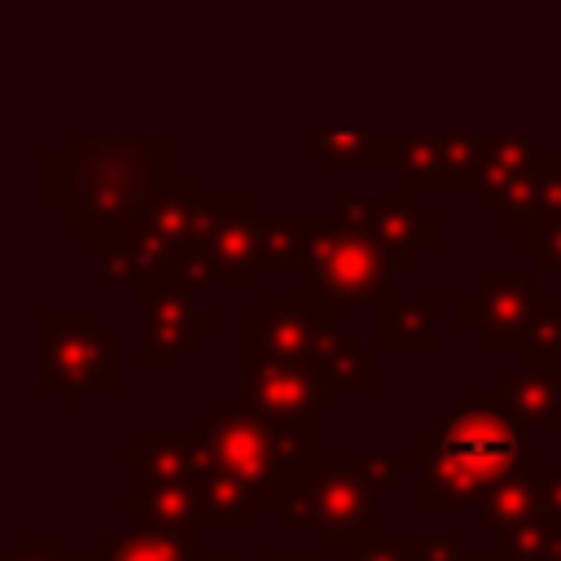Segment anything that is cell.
Instances as JSON below:
<instances>
[{"instance_id":"obj_15","label":"cell","mask_w":561,"mask_h":561,"mask_svg":"<svg viewBox=\"0 0 561 561\" xmlns=\"http://www.w3.org/2000/svg\"><path fill=\"white\" fill-rule=\"evenodd\" d=\"M491 136H399V184L421 188H478Z\"/></svg>"},{"instance_id":"obj_33","label":"cell","mask_w":561,"mask_h":561,"mask_svg":"<svg viewBox=\"0 0 561 561\" xmlns=\"http://www.w3.org/2000/svg\"><path fill=\"white\" fill-rule=\"evenodd\" d=\"M473 561H513V557H508V552H500V548H495V552H473Z\"/></svg>"},{"instance_id":"obj_8","label":"cell","mask_w":561,"mask_h":561,"mask_svg":"<svg viewBox=\"0 0 561 561\" xmlns=\"http://www.w3.org/2000/svg\"><path fill=\"white\" fill-rule=\"evenodd\" d=\"M193 430L206 438L215 465L259 491L267 508L320 460V430H285L232 408H202Z\"/></svg>"},{"instance_id":"obj_26","label":"cell","mask_w":561,"mask_h":561,"mask_svg":"<svg viewBox=\"0 0 561 561\" xmlns=\"http://www.w3.org/2000/svg\"><path fill=\"white\" fill-rule=\"evenodd\" d=\"M552 535H557V526H552L548 517H535V522H526L522 530L504 535V539H500V552H508L513 561H543L548 548H552Z\"/></svg>"},{"instance_id":"obj_6","label":"cell","mask_w":561,"mask_h":561,"mask_svg":"<svg viewBox=\"0 0 561 561\" xmlns=\"http://www.w3.org/2000/svg\"><path fill=\"white\" fill-rule=\"evenodd\" d=\"M381 486L368 473L364 451H320V460L276 500V530H316V548L324 557L342 552L368 526H377Z\"/></svg>"},{"instance_id":"obj_22","label":"cell","mask_w":561,"mask_h":561,"mask_svg":"<svg viewBox=\"0 0 561 561\" xmlns=\"http://www.w3.org/2000/svg\"><path fill=\"white\" fill-rule=\"evenodd\" d=\"M324 373L342 386V390H359V394H373L377 381H381V364L373 351H364L359 333L355 329H337L329 351H324Z\"/></svg>"},{"instance_id":"obj_14","label":"cell","mask_w":561,"mask_h":561,"mask_svg":"<svg viewBox=\"0 0 561 561\" xmlns=\"http://www.w3.org/2000/svg\"><path fill=\"white\" fill-rule=\"evenodd\" d=\"M342 215L355 219L359 228H368L399 263V272H416L425 254H434L443 245V219L434 210H421V202L408 188L394 193H342Z\"/></svg>"},{"instance_id":"obj_3","label":"cell","mask_w":561,"mask_h":561,"mask_svg":"<svg viewBox=\"0 0 561 561\" xmlns=\"http://www.w3.org/2000/svg\"><path fill=\"white\" fill-rule=\"evenodd\" d=\"M307 215H263L259 193H224V210L188 267V285L224 294H259L276 272H302L307 254Z\"/></svg>"},{"instance_id":"obj_2","label":"cell","mask_w":561,"mask_h":561,"mask_svg":"<svg viewBox=\"0 0 561 561\" xmlns=\"http://www.w3.org/2000/svg\"><path fill=\"white\" fill-rule=\"evenodd\" d=\"M517 469H543V460L504 412L495 386L460 390L456 408L438 412L434 425L416 434V508H482L491 486Z\"/></svg>"},{"instance_id":"obj_19","label":"cell","mask_w":561,"mask_h":561,"mask_svg":"<svg viewBox=\"0 0 561 561\" xmlns=\"http://www.w3.org/2000/svg\"><path fill=\"white\" fill-rule=\"evenodd\" d=\"M302 149L316 153L329 171H364V167H394L399 162V136H368V131H320L302 136Z\"/></svg>"},{"instance_id":"obj_9","label":"cell","mask_w":561,"mask_h":561,"mask_svg":"<svg viewBox=\"0 0 561 561\" xmlns=\"http://www.w3.org/2000/svg\"><path fill=\"white\" fill-rule=\"evenodd\" d=\"M123 386V337L96 311L39 316V390L57 394L61 412H79L83 394Z\"/></svg>"},{"instance_id":"obj_24","label":"cell","mask_w":561,"mask_h":561,"mask_svg":"<svg viewBox=\"0 0 561 561\" xmlns=\"http://www.w3.org/2000/svg\"><path fill=\"white\" fill-rule=\"evenodd\" d=\"M329 561H421V535L412 530H381L368 526L359 539H351Z\"/></svg>"},{"instance_id":"obj_21","label":"cell","mask_w":561,"mask_h":561,"mask_svg":"<svg viewBox=\"0 0 561 561\" xmlns=\"http://www.w3.org/2000/svg\"><path fill=\"white\" fill-rule=\"evenodd\" d=\"M96 548L105 561H193L202 552V535H171V530H101Z\"/></svg>"},{"instance_id":"obj_12","label":"cell","mask_w":561,"mask_h":561,"mask_svg":"<svg viewBox=\"0 0 561 561\" xmlns=\"http://www.w3.org/2000/svg\"><path fill=\"white\" fill-rule=\"evenodd\" d=\"M543 298H548V285L535 267L530 272H482L478 285L456 298V311H460L456 324L473 333L486 355L517 351Z\"/></svg>"},{"instance_id":"obj_32","label":"cell","mask_w":561,"mask_h":561,"mask_svg":"<svg viewBox=\"0 0 561 561\" xmlns=\"http://www.w3.org/2000/svg\"><path fill=\"white\" fill-rule=\"evenodd\" d=\"M61 561H105V552L101 548L96 552L92 548H70V552H61Z\"/></svg>"},{"instance_id":"obj_23","label":"cell","mask_w":561,"mask_h":561,"mask_svg":"<svg viewBox=\"0 0 561 561\" xmlns=\"http://www.w3.org/2000/svg\"><path fill=\"white\" fill-rule=\"evenodd\" d=\"M513 355H517V368H530V373L561 368V302H557V289H548V298L539 302V311L526 324Z\"/></svg>"},{"instance_id":"obj_5","label":"cell","mask_w":561,"mask_h":561,"mask_svg":"<svg viewBox=\"0 0 561 561\" xmlns=\"http://www.w3.org/2000/svg\"><path fill=\"white\" fill-rule=\"evenodd\" d=\"M202 460L206 438L197 430H145L136 447L118 456V469L131 478L118 508L136 517L140 530L202 535Z\"/></svg>"},{"instance_id":"obj_17","label":"cell","mask_w":561,"mask_h":561,"mask_svg":"<svg viewBox=\"0 0 561 561\" xmlns=\"http://www.w3.org/2000/svg\"><path fill=\"white\" fill-rule=\"evenodd\" d=\"M267 517H272L267 500L259 491H250L245 482H237L228 469H219L210 447H206V460H202V522H206V530L259 535Z\"/></svg>"},{"instance_id":"obj_30","label":"cell","mask_w":561,"mask_h":561,"mask_svg":"<svg viewBox=\"0 0 561 561\" xmlns=\"http://www.w3.org/2000/svg\"><path fill=\"white\" fill-rule=\"evenodd\" d=\"M259 561H329V557H324L320 548H311V552H302V548H289V552H280V548H263Z\"/></svg>"},{"instance_id":"obj_27","label":"cell","mask_w":561,"mask_h":561,"mask_svg":"<svg viewBox=\"0 0 561 561\" xmlns=\"http://www.w3.org/2000/svg\"><path fill=\"white\" fill-rule=\"evenodd\" d=\"M61 552L66 548L57 530H22L0 561H61Z\"/></svg>"},{"instance_id":"obj_18","label":"cell","mask_w":561,"mask_h":561,"mask_svg":"<svg viewBox=\"0 0 561 561\" xmlns=\"http://www.w3.org/2000/svg\"><path fill=\"white\" fill-rule=\"evenodd\" d=\"M495 394L522 434H561V368H504Z\"/></svg>"},{"instance_id":"obj_13","label":"cell","mask_w":561,"mask_h":561,"mask_svg":"<svg viewBox=\"0 0 561 561\" xmlns=\"http://www.w3.org/2000/svg\"><path fill=\"white\" fill-rule=\"evenodd\" d=\"M337 403H342V386L320 364L316 368L272 364V368L245 373L237 394V412L259 416L267 425H285V430H320V416L337 412Z\"/></svg>"},{"instance_id":"obj_31","label":"cell","mask_w":561,"mask_h":561,"mask_svg":"<svg viewBox=\"0 0 561 561\" xmlns=\"http://www.w3.org/2000/svg\"><path fill=\"white\" fill-rule=\"evenodd\" d=\"M193 561H241V552H232V548H202Z\"/></svg>"},{"instance_id":"obj_7","label":"cell","mask_w":561,"mask_h":561,"mask_svg":"<svg viewBox=\"0 0 561 561\" xmlns=\"http://www.w3.org/2000/svg\"><path fill=\"white\" fill-rule=\"evenodd\" d=\"M307 254L298 285L320 298L329 311L346 316L359 307H377L386 294H394L399 263L394 254L355 219L342 210L329 215H307Z\"/></svg>"},{"instance_id":"obj_1","label":"cell","mask_w":561,"mask_h":561,"mask_svg":"<svg viewBox=\"0 0 561 561\" xmlns=\"http://www.w3.org/2000/svg\"><path fill=\"white\" fill-rule=\"evenodd\" d=\"M175 162L171 136H66L44 153V210L101 254L118 245L171 184L162 171Z\"/></svg>"},{"instance_id":"obj_10","label":"cell","mask_w":561,"mask_h":561,"mask_svg":"<svg viewBox=\"0 0 561 561\" xmlns=\"http://www.w3.org/2000/svg\"><path fill=\"white\" fill-rule=\"evenodd\" d=\"M337 311H329L320 298L298 289H272L259 298L254 311H241L237 320V364L241 377L289 364V368H324V351L337 333Z\"/></svg>"},{"instance_id":"obj_25","label":"cell","mask_w":561,"mask_h":561,"mask_svg":"<svg viewBox=\"0 0 561 561\" xmlns=\"http://www.w3.org/2000/svg\"><path fill=\"white\" fill-rule=\"evenodd\" d=\"M522 250L535 259V272L552 280V289H561V215H535L522 232Z\"/></svg>"},{"instance_id":"obj_11","label":"cell","mask_w":561,"mask_h":561,"mask_svg":"<svg viewBox=\"0 0 561 561\" xmlns=\"http://www.w3.org/2000/svg\"><path fill=\"white\" fill-rule=\"evenodd\" d=\"M140 311V373H175L184 355L219 329V311L202 302V289L180 276H153L136 285Z\"/></svg>"},{"instance_id":"obj_29","label":"cell","mask_w":561,"mask_h":561,"mask_svg":"<svg viewBox=\"0 0 561 561\" xmlns=\"http://www.w3.org/2000/svg\"><path fill=\"white\" fill-rule=\"evenodd\" d=\"M539 508H543V517L561 530V456L539 473Z\"/></svg>"},{"instance_id":"obj_28","label":"cell","mask_w":561,"mask_h":561,"mask_svg":"<svg viewBox=\"0 0 561 561\" xmlns=\"http://www.w3.org/2000/svg\"><path fill=\"white\" fill-rule=\"evenodd\" d=\"M421 561H473V548H465L456 530H434L421 535Z\"/></svg>"},{"instance_id":"obj_20","label":"cell","mask_w":561,"mask_h":561,"mask_svg":"<svg viewBox=\"0 0 561 561\" xmlns=\"http://www.w3.org/2000/svg\"><path fill=\"white\" fill-rule=\"evenodd\" d=\"M539 473L543 469H517V473H508L504 482L491 486V495L482 500L478 517L495 539H504V535L522 530L526 522L543 517V508H539Z\"/></svg>"},{"instance_id":"obj_4","label":"cell","mask_w":561,"mask_h":561,"mask_svg":"<svg viewBox=\"0 0 561 561\" xmlns=\"http://www.w3.org/2000/svg\"><path fill=\"white\" fill-rule=\"evenodd\" d=\"M224 210V193H206L193 175L175 180L162 188V197L149 206V215L110 250H101V272L96 280L118 289V285H140L153 276H188L197 263L215 219Z\"/></svg>"},{"instance_id":"obj_16","label":"cell","mask_w":561,"mask_h":561,"mask_svg":"<svg viewBox=\"0 0 561 561\" xmlns=\"http://www.w3.org/2000/svg\"><path fill=\"white\" fill-rule=\"evenodd\" d=\"M438 289L421 294H386L377 302V337L386 355H434L443 346L438 337Z\"/></svg>"},{"instance_id":"obj_34","label":"cell","mask_w":561,"mask_h":561,"mask_svg":"<svg viewBox=\"0 0 561 561\" xmlns=\"http://www.w3.org/2000/svg\"><path fill=\"white\" fill-rule=\"evenodd\" d=\"M543 561H561V530L552 535V548H548V557H543Z\"/></svg>"}]
</instances>
